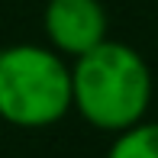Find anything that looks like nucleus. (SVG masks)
Wrapping results in <instances>:
<instances>
[{"label":"nucleus","mask_w":158,"mask_h":158,"mask_svg":"<svg viewBox=\"0 0 158 158\" xmlns=\"http://www.w3.org/2000/svg\"><path fill=\"white\" fill-rule=\"evenodd\" d=\"M152 106V68L132 45L103 39L71 58V110L100 132H123Z\"/></svg>","instance_id":"obj_1"},{"label":"nucleus","mask_w":158,"mask_h":158,"mask_svg":"<svg viewBox=\"0 0 158 158\" xmlns=\"http://www.w3.org/2000/svg\"><path fill=\"white\" fill-rule=\"evenodd\" d=\"M71 113V61L52 45L0 48V123L45 129Z\"/></svg>","instance_id":"obj_2"},{"label":"nucleus","mask_w":158,"mask_h":158,"mask_svg":"<svg viewBox=\"0 0 158 158\" xmlns=\"http://www.w3.org/2000/svg\"><path fill=\"white\" fill-rule=\"evenodd\" d=\"M42 29L55 52L77 58L110 39V19L100 0H48L42 10Z\"/></svg>","instance_id":"obj_3"},{"label":"nucleus","mask_w":158,"mask_h":158,"mask_svg":"<svg viewBox=\"0 0 158 158\" xmlns=\"http://www.w3.org/2000/svg\"><path fill=\"white\" fill-rule=\"evenodd\" d=\"M106 158H158V123L139 119L123 132H113Z\"/></svg>","instance_id":"obj_4"}]
</instances>
